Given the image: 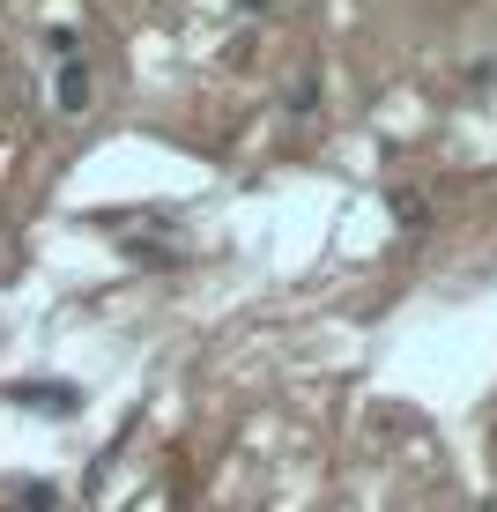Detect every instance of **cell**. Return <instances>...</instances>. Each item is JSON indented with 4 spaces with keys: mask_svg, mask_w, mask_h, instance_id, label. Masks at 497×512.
Wrapping results in <instances>:
<instances>
[{
    "mask_svg": "<svg viewBox=\"0 0 497 512\" xmlns=\"http://www.w3.org/2000/svg\"><path fill=\"white\" fill-rule=\"evenodd\" d=\"M238 8H245V15H268V8H275V0H238Z\"/></svg>",
    "mask_w": 497,
    "mask_h": 512,
    "instance_id": "2",
    "label": "cell"
},
{
    "mask_svg": "<svg viewBox=\"0 0 497 512\" xmlns=\"http://www.w3.org/2000/svg\"><path fill=\"white\" fill-rule=\"evenodd\" d=\"M483 512H497V498H483Z\"/></svg>",
    "mask_w": 497,
    "mask_h": 512,
    "instance_id": "3",
    "label": "cell"
},
{
    "mask_svg": "<svg viewBox=\"0 0 497 512\" xmlns=\"http://www.w3.org/2000/svg\"><path fill=\"white\" fill-rule=\"evenodd\" d=\"M52 97H60L67 119L90 112V67H82V52H75V60H60V75H52Z\"/></svg>",
    "mask_w": 497,
    "mask_h": 512,
    "instance_id": "1",
    "label": "cell"
}]
</instances>
